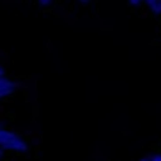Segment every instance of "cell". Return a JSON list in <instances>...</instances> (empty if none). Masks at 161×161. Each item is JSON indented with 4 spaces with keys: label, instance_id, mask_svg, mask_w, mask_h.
Instances as JSON below:
<instances>
[{
    "label": "cell",
    "instance_id": "cell-1",
    "mask_svg": "<svg viewBox=\"0 0 161 161\" xmlns=\"http://www.w3.org/2000/svg\"><path fill=\"white\" fill-rule=\"evenodd\" d=\"M0 149L14 151V152H27L29 151V143H27V140L19 136L18 133L0 128Z\"/></svg>",
    "mask_w": 161,
    "mask_h": 161
},
{
    "label": "cell",
    "instance_id": "cell-2",
    "mask_svg": "<svg viewBox=\"0 0 161 161\" xmlns=\"http://www.w3.org/2000/svg\"><path fill=\"white\" fill-rule=\"evenodd\" d=\"M16 87H18V83L5 80V78H0V99H4L5 96L13 94V92L16 90Z\"/></svg>",
    "mask_w": 161,
    "mask_h": 161
},
{
    "label": "cell",
    "instance_id": "cell-3",
    "mask_svg": "<svg viewBox=\"0 0 161 161\" xmlns=\"http://www.w3.org/2000/svg\"><path fill=\"white\" fill-rule=\"evenodd\" d=\"M149 9L154 13V14H161V0H154L149 4Z\"/></svg>",
    "mask_w": 161,
    "mask_h": 161
},
{
    "label": "cell",
    "instance_id": "cell-4",
    "mask_svg": "<svg viewBox=\"0 0 161 161\" xmlns=\"http://www.w3.org/2000/svg\"><path fill=\"white\" fill-rule=\"evenodd\" d=\"M142 2H145V0H129V4L131 5H140Z\"/></svg>",
    "mask_w": 161,
    "mask_h": 161
},
{
    "label": "cell",
    "instance_id": "cell-5",
    "mask_svg": "<svg viewBox=\"0 0 161 161\" xmlns=\"http://www.w3.org/2000/svg\"><path fill=\"white\" fill-rule=\"evenodd\" d=\"M151 161H161V154H158V156H151Z\"/></svg>",
    "mask_w": 161,
    "mask_h": 161
},
{
    "label": "cell",
    "instance_id": "cell-6",
    "mask_svg": "<svg viewBox=\"0 0 161 161\" xmlns=\"http://www.w3.org/2000/svg\"><path fill=\"white\" fill-rule=\"evenodd\" d=\"M50 2H52V0H39V4H41V5H48Z\"/></svg>",
    "mask_w": 161,
    "mask_h": 161
},
{
    "label": "cell",
    "instance_id": "cell-7",
    "mask_svg": "<svg viewBox=\"0 0 161 161\" xmlns=\"http://www.w3.org/2000/svg\"><path fill=\"white\" fill-rule=\"evenodd\" d=\"M0 78H4V67H2V64H0Z\"/></svg>",
    "mask_w": 161,
    "mask_h": 161
},
{
    "label": "cell",
    "instance_id": "cell-8",
    "mask_svg": "<svg viewBox=\"0 0 161 161\" xmlns=\"http://www.w3.org/2000/svg\"><path fill=\"white\" fill-rule=\"evenodd\" d=\"M80 2H81V4H89L90 0H80Z\"/></svg>",
    "mask_w": 161,
    "mask_h": 161
},
{
    "label": "cell",
    "instance_id": "cell-9",
    "mask_svg": "<svg viewBox=\"0 0 161 161\" xmlns=\"http://www.w3.org/2000/svg\"><path fill=\"white\" fill-rule=\"evenodd\" d=\"M142 161H151V158H143V159Z\"/></svg>",
    "mask_w": 161,
    "mask_h": 161
},
{
    "label": "cell",
    "instance_id": "cell-10",
    "mask_svg": "<svg viewBox=\"0 0 161 161\" xmlns=\"http://www.w3.org/2000/svg\"><path fill=\"white\" fill-rule=\"evenodd\" d=\"M145 2H147V4H151V2H154V0H145Z\"/></svg>",
    "mask_w": 161,
    "mask_h": 161
},
{
    "label": "cell",
    "instance_id": "cell-11",
    "mask_svg": "<svg viewBox=\"0 0 161 161\" xmlns=\"http://www.w3.org/2000/svg\"><path fill=\"white\" fill-rule=\"evenodd\" d=\"M0 159H2V151H0Z\"/></svg>",
    "mask_w": 161,
    "mask_h": 161
}]
</instances>
